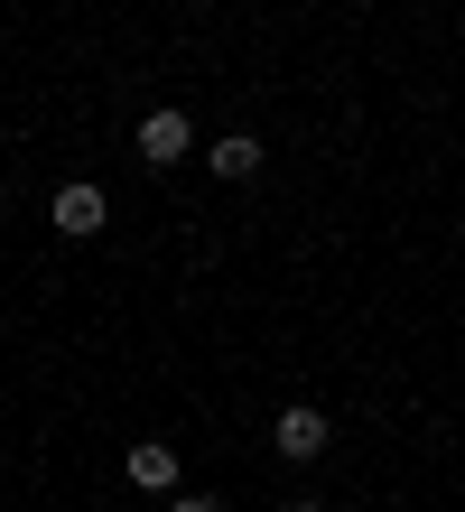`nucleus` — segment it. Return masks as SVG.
Here are the masks:
<instances>
[{"label":"nucleus","mask_w":465,"mask_h":512,"mask_svg":"<svg viewBox=\"0 0 465 512\" xmlns=\"http://www.w3.org/2000/svg\"><path fill=\"white\" fill-rule=\"evenodd\" d=\"M186 149H196V140H186V112H149V122H140V159H149V168L186 159Z\"/></svg>","instance_id":"f03ea898"},{"label":"nucleus","mask_w":465,"mask_h":512,"mask_svg":"<svg viewBox=\"0 0 465 512\" xmlns=\"http://www.w3.org/2000/svg\"><path fill=\"white\" fill-rule=\"evenodd\" d=\"M131 475H140L149 494H168L177 485V447H131Z\"/></svg>","instance_id":"39448f33"},{"label":"nucleus","mask_w":465,"mask_h":512,"mask_svg":"<svg viewBox=\"0 0 465 512\" xmlns=\"http://www.w3.org/2000/svg\"><path fill=\"white\" fill-rule=\"evenodd\" d=\"M56 233H75V243L103 233V196H93V187H56Z\"/></svg>","instance_id":"7ed1b4c3"},{"label":"nucleus","mask_w":465,"mask_h":512,"mask_svg":"<svg viewBox=\"0 0 465 512\" xmlns=\"http://www.w3.org/2000/svg\"><path fill=\"white\" fill-rule=\"evenodd\" d=\"M168 512H214V503H205V494H177V503H168Z\"/></svg>","instance_id":"423d86ee"},{"label":"nucleus","mask_w":465,"mask_h":512,"mask_svg":"<svg viewBox=\"0 0 465 512\" xmlns=\"http://www.w3.org/2000/svg\"><path fill=\"white\" fill-rule=\"evenodd\" d=\"M279 457H289V466H307V457H326V410H279Z\"/></svg>","instance_id":"f257e3e1"},{"label":"nucleus","mask_w":465,"mask_h":512,"mask_svg":"<svg viewBox=\"0 0 465 512\" xmlns=\"http://www.w3.org/2000/svg\"><path fill=\"white\" fill-rule=\"evenodd\" d=\"M205 159H214V177H252V168H261V140H252V131H233V140H214Z\"/></svg>","instance_id":"20e7f679"}]
</instances>
